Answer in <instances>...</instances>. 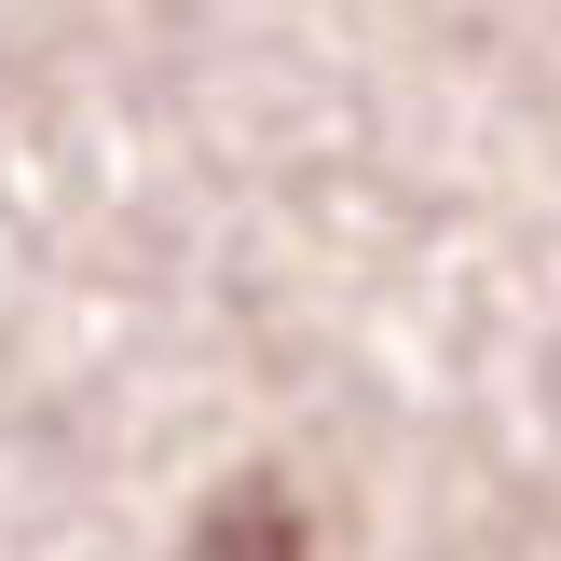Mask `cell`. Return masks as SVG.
<instances>
[{
    "label": "cell",
    "mask_w": 561,
    "mask_h": 561,
    "mask_svg": "<svg viewBox=\"0 0 561 561\" xmlns=\"http://www.w3.org/2000/svg\"><path fill=\"white\" fill-rule=\"evenodd\" d=\"M192 561H316V520H301V493H288V480H261V466H247L233 493H206Z\"/></svg>",
    "instance_id": "obj_1"
}]
</instances>
